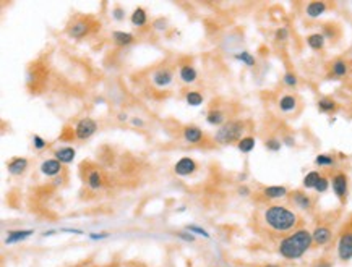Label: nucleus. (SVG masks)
Wrapping results in <instances>:
<instances>
[{
    "instance_id": "obj_27",
    "label": "nucleus",
    "mask_w": 352,
    "mask_h": 267,
    "mask_svg": "<svg viewBox=\"0 0 352 267\" xmlns=\"http://www.w3.org/2000/svg\"><path fill=\"white\" fill-rule=\"evenodd\" d=\"M317 107L322 114H333V112L338 110V102L333 97H320Z\"/></svg>"
},
{
    "instance_id": "obj_44",
    "label": "nucleus",
    "mask_w": 352,
    "mask_h": 267,
    "mask_svg": "<svg viewBox=\"0 0 352 267\" xmlns=\"http://www.w3.org/2000/svg\"><path fill=\"white\" fill-rule=\"evenodd\" d=\"M282 144H284V146H287V147H294L296 146V138L292 136V135H284V138H282Z\"/></svg>"
},
{
    "instance_id": "obj_21",
    "label": "nucleus",
    "mask_w": 352,
    "mask_h": 267,
    "mask_svg": "<svg viewBox=\"0 0 352 267\" xmlns=\"http://www.w3.org/2000/svg\"><path fill=\"white\" fill-rule=\"evenodd\" d=\"M297 105L298 100L294 94H282L278 100V107L282 114H292V112H296Z\"/></svg>"
},
{
    "instance_id": "obj_50",
    "label": "nucleus",
    "mask_w": 352,
    "mask_h": 267,
    "mask_svg": "<svg viewBox=\"0 0 352 267\" xmlns=\"http://www.w3.org/2000/svg\"><path fill=\"white\" fill-rule=\"evenodd\" d=\"M263 267H281V266H278V264H266Z\"/></svg>"
},
{
    "instance_id": "obj_2",
    "label": "nucleus",
    "mask_w": 352,
    "mask_h": 267,
    "mask_svg": "<svg viewBox=\"0 0 352 267\" xmlns=\"http://www.w3.org/2000/svg\"><path fill=\"white\" fill-rule=\"evenodd\" d=\"M263 220L276 233H287L294 232L298 225V216L289 209L287 206L282 204H271L263 212Z\"/></svg>"
},
{
    "instance_id": "obj_35",
    "label": "nucleus",
    "mask_w": 352,
    "mask_h": 267,
    "mask_svg": "<svg viewBox=\"0 0 352 267\" xmlns=\"http://www.w3.org/2000/svg\"><path fill=\"white\" fill-rule=\"evenodd\" d=\"M329 186H331V178H328V177H325V175H322V178H320V181L317 183L315 190H313V191H317L318 194H323V193H326V191L329 190Z\"/></svg>"
},
{
    "instance_id": "obj_29",
    "label": "nucleus",
    "mask_w": 352,
    "mask_h": 267,
    "mask_svg": "<svg viewBox=\"0 0 352 267\" xmlns=\"http://www.w3.org/2000/svg\"><path fill=\"white\" fill-rule=\"evenodd\" d=\"M320 178H322V173H320L318 170H310V172H308L305 177H303L302 186L305 190H315V186L320 181Z\"/></svg>"
},
{
    "instance_id": "obj_37",
    "label": "nucleus",
    "mask_w": 352,
    "mask_h": 267,
    "mask_svg": "<svg viewBox=\"0 0 352 267\" xmlns=\"http://www.w3.org/2000/svg\"><path fill=\"white\" fill-rule=\"evenodd\" d=\"M289 28L287 26H281V28H278L274 31V39L278 41V42H286L287 39H289Z\"/></svg>"
},
{
    "instance_id": "obj_41",
    "label": "nucleus",
    "mask_w": 352,
    "mask_h": 267,
    "mask_svg": "<svg viewBox=\"0 0 352 267\" xmlns=\"http://www.w3.org/2000/svg\"><path fill=\"white\" fill-rule=\"evenodd\" d=\"M175 235H177L179 240H182V242H185V243H193L195 242V235L190 233V232H187V230H180Z\"/></svg>"
},
{
    "instance_id": "obj_40",
    "label": "nucleus",
    "mask_w": 352,
    "mask_h": 267,
    "mask_svg": "<svg viewBox=\"0 0 352 267\" xmlns=\"http://www.w3.org/2000/svg\"><path fill=\"white\" fill-rule=\"evenodd\" d=\"M112 20L115 21H124L125 20V10L120 7V5H115L114 8H112Z\"/></svg>"
},
{
    "instance_id": "obj_20",
    "label": "nucleus",
    "mask_w": 352,
    "mask_h": 267,
    "mask_svg": "<svg viewBox=\"0 0 352 267\" xmlns=\"http://www.w3.org/2000/svg\"><path fill=\"white\" fill-rule=\"evenodd\" d=\"M104 175L101 170L98 169H93V170H89L88 175H86V186L89 190H93V191H99L101 188L104 186Z\"/></svg>"
},
{
    "instance_id": "obj_46",
    "label": "nucleus",
    "mask_w": 352,
    "mask_h": 267,
    "mask_svg": "<svg viewBox=\"0 0 352 267\" xmlns=\"http://www.w3.org/2000/svg\"><path fill=\"white\" fill-rule=\"evenodd\" d=\"M117 120L124 123V121H129V120H130V117H129V114H127V112H120V114L117 115Z\"/></svg>"
},
{
    "instance_id": "obj_9",
    "label": "nucleus",
    "mask_w": 352,
    "mask_h": 267,
    "mask_svg": "<svg viewBox=\"0 0 352 267\" xmlns=\"http://www.w3.org/2000/svg\"><path fill=\"white\" fill-rule=\"evenodd\" d=\"M62 170H63V164L58 162L55 157L44 159L39 165V172L47 178H57L58 175L62 173Z\"/></svg>"
},
{
    "instance_id": "obj_6",
    "label": "nucleus",
    "mask_w": 352,
    "mask_h": 267,
    "mask_svg": "<svg viewBox=\"0 0 352 267\" xmlns=\"http://www.w3.org/2000/svg\"><path fill=\"white\" fill-rule=\"evenodd\" d=\"M331 190L334 196L338 197L341 202H344L348 199V193H349V178L344 172H338L333 175L331 178Z\"/></svg>"
},
{
    "instance_id": "obj_14",
    "label": "nucleus",
    "mask_w": 352,
    "mask_h": 267,
    "mask_svg": "<svg viewBox=\"0 0 352 267\" xmlns=\"http://www.w3.org/2000/svg\"><path fill=\"white\" fill-rule=\"evenodd\" d=\"M182 138L187 144H200L205 140V133L200 126L196 125H187L182 131Z\"/></svg>"
},
{
    "instance_id": "obj_8",
    "label": "nucleus",
    "mask_w": 352,
    "mask_h": 267,
    "mask_svg": "<svg viewBox=\"0 0 352 267\" xmlns=\"http://www.w3.org/2000/svg\"><path fill=\"white\" fill-rule=\"evenodd\" d=\"M198 170V164L191 157H180L174 165V173L177 177H190Z\"/></svg>"
},
{
    "instance_id": "obj_48",
    "label": "nucleus",
    "mask_w": 352,
    "mask_h": 267,
    "mask_svg": "<svg viewBox=\"0 0 352 267\" xmlns=\"http://www.w3.org/2000/svg\"><path fill=\"white\" fill-rule=\"evenodd\" d=\"M62 232H67V233H77V235H81L83 232L78 230V228H62Z\"/></svg>"
},
{
    "instance_id": "obj_30",
    "label": "nucleus",
    "mask_w": 352,
    "mask_h": 267,
    "mask_svg": "<svg viewBox=\"0 0 352 267\" xmlns=\"http://www.w3.org/2000/svg\"><path fill=\"white\" fill-rule=\"evenodd\" d=\"M234 58H236L237 62H241L242 65L248 67V68H253L255 65H257V58H255L248 50H241V52L234 53Z\"/></svg>"
},
{
    "instance_id": "obj_38",
    "label": "nucleus",
    "mask_w": 352,
    "mask_h": 267,
    "mask_svg": "<svg viewBox=\"0 0 352 267\" xmlns=\"http://www.w3.org/2000/svg\"><path fill=\"white\" fill-rule=\"evenodd\" d=\"M153 29L154 31H166L167 29V18H164V17H159L156 20H153Z\"/></svg>"
},
{
    "instance_id": "obj_5",
    "label": "nucleus",
    "mask_w": 352,
    "mask_h": 267,
    "mask_svg": "<svg viewBox=\"0 0 352 267\" xmlns=\"http://www.w3.org/2000/svg\"><path fill=\"white\" fill-rule=\"evenodd\" d=\"M336 254L343 263L352 261V228H348L339 235L338 244H336Z\"/></svg>"
},
{
    "instance_id": "obj_18",
    "label": "nucleus",
    "mask_w": 352,
    "mask_h": 267,
    "mask_svg": "<svg viewBox=\"0 0 352 267\" xmlns=\"http://www.w3.org/2000/svg\"><path fill=\"white\" fill-rule=\"evenodd\" d=\"M326 10H328V3L322 2V0H313V2H308L305 5V15H307V18H310V20L320 18L322 15L326 13Z\"/></svg>"
},
{
    "instance_id": "obj_12",
    "label": "nucleus",
    "mask_w": 352,
    "mask_h": 267,
    "mask_svg": "<svg viewBox=\"0 0 352 267\" xmlns=\"http://www.w3.org/2000/svg\"><path fill=\"white\" fill-rule=\"evenodd\" d=\"M289 197H291L292 204H294V206L297 207V209L305 211V212L312 211V207H313V199L305 193V191L296 190V191H292V193H289Z\"/></svg>"
},
{
    "instance_id": "obj_36",
    "label": "nucleus",
    "mask_w": 352,
    "mask_h": 267,
    "mask_svg": "<svg viewBox=\"0 0 352 267\" xmlns=\"http://www.w3.org/2000/svg\"><path fill=\"white\" fill-rule=\"evenodd\" d=\"M282 83H284V86H287V88H297L298 78L294 72H286L284 76H282Z\"/></svg>"
},
{
    "instance_id": "obj_4",
    "label": "nucleus",
    "mask_w": 352,
    "mask_h": 267,
    "mask_svg": "<svg viewBox=\"0 0 352 267\" xmlns=\"http://www.w3.org/2000/svg\"><path fill=\"white\" fill-rule=\"evenodd\" d=\"M98 121L89 119V117H83V119H80L77 121V125L73 128V133H75V138H77L78 141H86L89 138H93L96 135V131H98Z\"/></svg>"
},
{
    "instance_id": "obj_33",
    "label": "nucleus",
    "mask_w": 352,
    "mask_h": 267,
    "mask_svg": "<svg viewBox=\"0 0 352 267\" xmlns=\"http://www.w3.org/2000/svg\"><path fill=\"white\" fill-rule=\"evenodd\" d=\"M185 230L187 232H190V233H193L195 237H203V238H211V235L208 233L203 227H200V225H196V223H189V225H185Z\"/></svg>"
},
{
    "instance_id": "obj_17",
    "label": "nucleus",
    "mask_w": 352,
    "mask_h": 267,
    "mask_svg": "<svg viewBox=\"0 0 352 267\" xmlns=\"http://www.w3.org/2000/svg\"><path fill=\"white\" fill-rule=\"evenodd\" d=\"M34 235V230L33 228H21V230H10L7 233V237H5V244L7 246H12V244H17V243H21L25 242V240H28L29 237H33Z\"/></svg>"
},
{
    "instance_id": "obj_1",
    "label": "nucleus",
    "mask_w": 352,
    "mask_h": 267,
    "mask_svg": "<svg viewBox=\"0 0 352 267\" xmlns=\"http://www.w3.org/2000/svg\"><path fill=\"white\" fill-rule=\"evenodd\" d=\"M313 246L312 232L307 228H297L287 237H284L278 244V253L286 261H297L302 259L310 248Z\"/></svg>"
},
{
    "instance_id": "obj_47",
    "label": "nucleus",
    "mask_w": 352,
    "mask_h": 267,
    "mask_svg": "<svg viewBox=\"0 0 352 267\" xmlns=\"http://www.w3.org/2000/svg\"><path fill=\"white\" fill-rule=\"evenodd\" d=\"M315 267H333V264L329 263V261H326V259H322V261H318V263L315 264Z\"/></svg>"
},
{
    "instance_id": "obj_15",
    "label": "nucleus",
    "mask_w": 352,
    "mask_h": 267,
    "mask_svg": "<svg viewBox=\"0 0 352 267\" xmlns=\"http://www.w3.org/2000/svg\"><path fill=\"white\" fill-rule=\"evenodd\" d=\"M29 167V160L26 157H12L7 162V170L13 177H21Z\"/></svg>"
},
{
    "instance_id": "obj_42",
    "label": "nucleus",
    "mask_w": 352,
    "mask_h": 267,
    "mask_svg": "<svg viewBox=\"0 0 352 267\" xmlns=\"http://www.w3.org/2000/svg\"><path fill=\"white\" fill-rule=\"evenodd\" d=\"M89 240H93V242H101V240H106L109 238V233L108 232H101V233H89L88 235Z\"/></svg>"
},
{
    "instance_id": "obj_34",
    "label": "nucleus",
    "mask_w": 352,
    "mask_h": 267,
    "mask_svg": "<svg viewBox=\"0 0 352 267\" xmlns=\"http://www.w3.org/2000/svg\"><path fill=\"white\" fill-rule=\"evenodd\" d=\"M265 147L268 149L270 152H279L281 147H282V141L278 140V138L271 136V138H268V140L265 141Z\"/></svg>"
},
{
    "instance_id": "obj_31",
    "label": "nucleus",
    "mask_w": 352,
    "mask_h": 267,
    "mask_svg": "<svg viewBox=\"0 0 352 267\" xmlns=\"http://www.w3.org/2000/svg\"><path fill=\"white\" fill-rule=\"evenodd\" d=\"M257 146V140L253 136H244L241 141L237 143V149L242 154H250Z\"/></svg>"
},
{
    "instance_id": "obj_10",
    "label": "nucleus",
    "mask_w": 352,
    "mask_h": 267,
    "mask_svg": "<svg viewBox=\"0 0 352 267\" xmlns=\"http://www.w3.org/2000/svg\"><path fill=\"white\" fill-rule=\"evenodd\" d=\"M89 31H91V24H89V21L83 20V18L75 20L73 23L67 28L68 36L73 37V39H83L84 36L89 34Z\"/></svg>"
},
{
    "instance_id": "obj_32",
    "label": "nucleus",
    "mask_w": 352,
    "mask_h": 267,
    "mask_svg": "<svg viewBox=\"0 0 352 267\" xmlns=\"http://www.w3.org/2000/svg\"><path fill=\"white\" fill-rule=\"evenodd\" d=\"M334 164H336V159H334V156H331V154L323 152V154H318V156L315 157V165L320 169L333 167Z\"/></svg>"
},
{
    "instance_id": "obj_3",
    "label": "nucleus",
    "mask_w": 352,
    "mask_h": 267,
    "mask_svg": "<svg viewBox=\"0 0 352 267\" xmlns=\"http://www.w3.org/2000/svg\"><path fill=\"white\" fill-rule=\"evenodd\" d=\"M247 123L242 120H227L222 126H219L215 133V141L221 146L239 143L245 136Z\"/></svg>"
},
{
    "instance_id": "obj_11",
    "label": "nucleus",
    "mask_w": 352,
    "mask_h": 267,
    "mask_svg": "<svg viewBox=\"0 0 352 267\" xmlns=\"http://www.w3.org/2000/svg\"><path fill=\"white\" fill-rule=\"evenodd\" d=\"M312 238L317 246H326L333 240V230L328 225H317L312 230Z\"/></svg>"
},
{
    "instance_id": "obj_19",
    "label": "nucleus",
    "mask_w": 352,
    "mask_h": 267,
    "mask_svg": "<svg viewBox=\"0 0 352 267\" xmlns=\"http://www.w3.org/2000/svg\"><path fill=\"white\" fill-rule=\"evenodd\" d=\"M348 73H349V63L348 60H344V58H336V60L331 62V65H329V74L336 79L348 76Z\"/></svg>"
},
{
    "instance_id": "obj_24",
    "label": "nucleus",
    "mask_w": 352,
    "mask_h": 267,
    "mask_svg": "<svg viewBox=\"0 0 352 267\" xmlns=\"http://www.w3.org/2000/svg\"><path fill=\"white\" fill-rule=\"evenodd\" d=\"M226 121H227V117H226V114H224L221 109L208 110V114H206V123L208 125L219 128V126H222L224 123H226Z\"/></svg>"
},
{
    "instance_id": "obj_23",
    "label": "nucleus",
    "mask_w": 352,
    "mask_h": 267,
    "mask_svg": "<svg viewBox=\"0 0 352 267\" xmlns=\"http://www.w3.org/2000/svg\"><path fill=\"white\" fill-rule=\"evenodd\" d=\"M110 37H112V42L119 47L132 46L133 42H135V36L132 33H127V31H112Z\"/></svg>"
},
{
    "instance_id": "obj_13",
    "label": "nucleus",
    "mask_w": 352,
    "mask_h": 267,
    "mask_svg": "<svg viewBox=\"0 0 352 267\" xmlns=\"http://www.w3.org/2000/svg\"><path fill=\"white\" fill-rule=\"evenodd\" d=\"M179 81L182 84H187V86L195 84L198 81V72H196V68L193 65H190V63L180 65L179 67Z\"/></svg>"
},
{
    "instance_id": "obj_26",
    "label": "nucleus",
    "mask_w": 352,
    "mask_h": 267,
    "mask_svg": "<svg viewBox=\"0 0 352 267\" xmlns=\"http://www.w3.org/2000/svg\"><path fill=\"white\" fill-rule=\"evenodd\" d=\"M307 46L310 47L312 50H322L325 44H326V37L323 36V33H312L305 37Z\"/></svg>"
},
{
    "instance_id": "obj_49",
    "label": "nucleus",
    "mask_w": 352,
    "mask_h": 267,
    "mask_svg": "<svg viewBox=\"0 0 352 267\" xmlns=\"http://www.w3.org/2000/svg\"><path fill=\"white\" fill-rule=\"evenodd\" d=\"M54 233H55V230H46L44 233H42V237H44V238H46V237H52Z\"/></svg>"
},
{
    "instance_id": "obj_22",
    "label": "nucleus",
    "mask_w": 352,
    "mask_h": 267,
    "mask_svg": "<svg viewBox=\"0 0 352 267\" xmlns=\"http://www.w3.org/2000/svg\"><path fill=\"white\" fill-rule=\"evenodd\" d=\"M54 157L58 160V162L67 165V164H72L75 160V157H77V151H75V147H72V146H60L54 151Z\"/></svg>"
},
{
    "instance_id": "obj_39",
    "label": "nucleus",
    "mask_w": 352,
    "mask_h": 267,
    "mask_svg": "<svg viewBox=\"0 0 352 267\" xmlns=\"http://www.w3.org/2000/svg\"><path fill=\"white\" fill-rule=\"evenodd\" d=\"M33 147L36 149V151H44V149L47 147V141L39 135H33Z\"/></svg>"
},
{
    "instance_id": "obj_28",
    "label": "nucleus",
    "mask_w": 352,
    "mask_h": 267,
    "mask_svg": "<svg viewBox=\"0 0 352 267\" xmlns=\"http://www.w3.org/2000/svg\"><path fill=\"white\" fill-rule=\"evenodd\" d=\"M184 99H185V104L187 105H190V107H200L201 104H203V94L200 93V91H195V89H191V91H187L185 96H184Z\"/></svg>"
},
{
    "instance_id": "obj_16",
    "label": "nucleus",
    "mask_w": 352,
    "mask_h": 267,
    "mask_svg": "<svg viewBox=\"0 0 352 267\" xmlns=\"http://www.w3.org/2000/svg\"><path fill=\"white\" fill-rule=\"evenodd\" d=\"M261 194L270 201H278V199H284V197L289 196V190L282 185H270V186H265L263 191H261Z\"/></svg>"
},
{
    "instance_id": "obj_45",
    "label": "nucleus",
    "mask_w": 352,
    "mask_h": 267,
    "mask_svg": "<svg viewBox=\"0 0 352 267\" xmlns=\"http://www.w3.org/2000/svg\"><path fill=\"white\" fill-rule=\"evenodd\" d=\"M130 123L132 126H135V128H141V126H145V121H143L140 117H132L130 119Z\"/></svg>"
},
{
    "instance_id": "obj_7",
    "label": "nucleus",
    "mask_w": 352,
    "mask_h": 267,
    "mask_svg": "<svg viewBox=\"0 0 352 267\" xmlns=\"http://www.w3.org/2000/svg\"><path fill=\"white\" fill-rule=\"evenodd\" d=\"M151 81L156 88L166 89L169 88L174 81V70L169 67H159L158 70H154L151 74Z\"/></svg>"
},
{
    "instance_id": "obj_43",
    "label": "nucleus",
    "mask_w": 352,
    "mask_h": 267,
    "mask_svg": "<svg viewBox=\"0 0 352 267\" xmlns=\"http://www.w3.org/2000/svg\"><path fill=\"white\" fill-rule=\"evenodd\" d=\"M237 194L242 196V197H248L250 194H252V190H250L247 185H241L237 188Z\"/></svg>"
},
{
    "instance_id": "obj_25",
    "label": "nucleus",
    "mask_w": 352,
    "mask_h": 267,
    "mask_svg": "<svg viewBox=\"0 0 352 267\" xmlns=\"http://www.w3.org/2000/svg\"><path fill=\"white\" fill-rule=\"evenodd\" d=\"M130 23L135 26V28H143V26L148 24V13L143 7H136L130 15Z\"/></svg>"
}]
</instances>
